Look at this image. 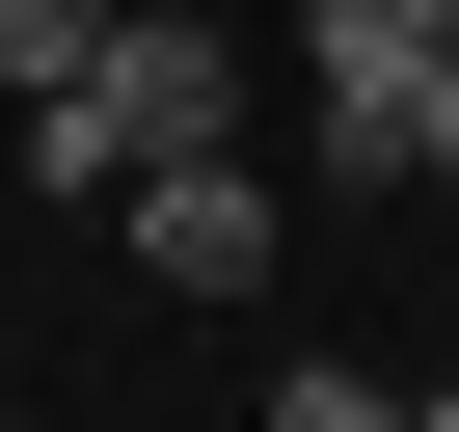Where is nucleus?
<instances>
[{
	"instance_id": "obj_1",
	"label": "nucleus",
	"mask_w": 459,
	"mask_h": 432,
	"mask_svg": "<svg viewBox=\"0 0 459 432\" xmlns=\"http://www.w3.org/2000/svg\"><path fill=\"white\" fill-rule=\"evenodd\" d=\"M298 108H325V189H432V135H459V0H298Z\"/></svg>"
},
{
	"instance_id": "obj_2",
	"label": "nucleus",
	"mask_w": 459,
	"mask_h": 432,
	"mask_svg": "<svg viewBox=\"0 0 459 432\" xmlns=\"http://www.w3.org/2000/svg\"><path fill=\"white\" fill-rule=\"evenodd\" d=\"M82 108H108V162H216V135H244V55H216V0H108Z\"/></svg>"
},
{
	"instance_id": "obj_3",
	"label": "nucleus",
	"mask_w": 459,
	"mask_h": 432,
	"mask_svg": "<svg viewBox=\"0 0 459 432\" xmlns=\"http://www.w3.org/2000/svg\"><path fill=\"white\" fill-rule=\"evenodd\" d=\"M108 244H135L162 298H271L298 216H271V162H244V135H216V162H135V189H108Z\"/></svg>"
},
{
	"instance_id": "obj_4",
	"label": "nucleus",
	"mask_w": 459,
	"mask_h": 432,
	"mask_svg": "<svg viewBox=\"0 0 459 432\" xmlns=\"http://www.w3.org/2000/svg\"><path fill=\"white\" fill-rule=\"evenodd\" d=\"M82 55H108V0H0V108H55Z\"/></svg>"
},
{
	"instance_id": "obj_5",
	"label": "nucleus",
	"mask_w": 459,
	"mask_h": 432,
	"mask_svg": "<svg viewBox=\"0 0 459 432\" xmlns=\"http://www.w3.org/2000/svg\"><path fill=\"white\" fill-rule=\"evenodd\" d=\"M271 432H405V378H351V351H298V378H271Z\"/></svg>"
},
{
	"instance_id": "obj_6",
	"label": "nucleus",
	"mask_w": 459,
	"mask_h": 432,
	"mask_svg": "<svg viewBox=\"0 0 459 432\" xmlns=\"http://www.w3.org/2000/svg\"><path fill=\"white\" fill-rule=\"evenodd\" d=\"M405 432H459V378H432V405H405Z\"/></svg>"
}]
</instances>
